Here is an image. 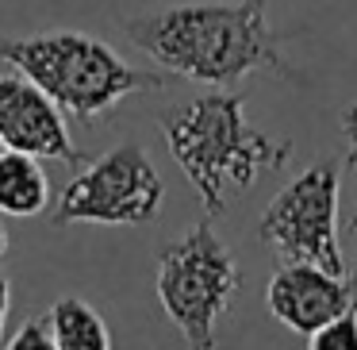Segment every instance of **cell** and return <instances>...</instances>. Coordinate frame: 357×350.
<instances>
[{"label":"cell","mask_w":357,"mask_h":350,"mask_svg":"<svg viewBox=\"0 0 357 350\" xmlns=\"http://www.w3.org/2000/svg\"><path fill=\"white\" fill-rule=\"evenodd\" d=\"M269 4L273 0L173 4L127 20L123 31L154 66L185 81L234 85L257 70L292 78L277 31L269 27Z\"/></svg>","instance_id":"cell-1"},{"label":"cell","mask_w":357,"mask_h":350,"mask_svg":"<svg viewBox=\"0 0 357 350\" xmlns=\"http://www.w3.org/2000/svg\"><path fill=\"white\" fill-rule=\"evenodd\" d=\"M158 124L173 162L196 189L208 216L227 212L261 173L284 170L292 158V143H280L250 124L242 96L234 93H204L162 112Z\"/></svg>","instance_id":"cell-2"},{"label":"cell","mask_w":357,"mask_h":350,"mask_svg":"<svg viewBox=\"0 0 357 350\" xmlns=\"http://www.w3.org/2000/svg\"><path fill=\"white\" fill-rule=\"evenodd\" d=\"M0 62L31 78L73 119H100L139 93L169 85L165 73L135 70L119 50L85 31H39L0 39Z\"/></svg>","instance_id":"cell-3"},{"label":"cell","mask_w":357,"mask_h":350,"mask_svg":"<svg viewBox=\"0 0 357 350\" xmlns=\"http://www.w3.org/2000/svg\"><path fill=\"white\" fill-rule=\"evenodd\" d=\"M242 285V270L211 224H196L158 254V300L192 347H215V323Z\"/></svg>","instance_id":"cell-4"},{"label":"cell","mask_w":357,"mask_h":350,"mask_svg":"<svg viewBox=\"0 0 357 350\" xmlns=\"http://www.w3.org/2000/svg\"><path fill=\"white\" fill-rule=\"evenodd\" d=\"M165 204V181L139 143H119L77 170L58 193L54 224L139 227L158 219Z\"/></svg>","instance_id":"cell-5"},{"label":"cell","mask_w":357,"mask_h":350,"mask_svg":"<svg viewBox=\"0 0 357 350\" xmlns=\"http://www.w3.org/2000/svg\"><path fill=\"white\" fill-rule=\"evenodd\" d=\"M338 158H319L269 200L257 219V235L284 262H315L331 273H346L338 247Z\"/></svg>","instance_id":"cell-6"},{"label":"cell","mask_w":357,"mask_h":350,"mask_svg":"<svg viewBox=\"0 0 357 350\" xmlns=\"http://www.w3.org/2000/svg\"><path fill=\"white\" fill-rule=\"evenodd\" d=\"M265 296H269V312L288 331L311 339L334 316L357 308V270L331 273L315 262H284L269 277Z\"/></svg>","instance_id":"cell-7"},{"label":"cell","mask_w":357,"mask_h":350,"mask_svg":"<svg viewBox=\"0 0 357 350\" xmlns=\"http://www.w3.org/2000/svg\"><path fill=\"white\" fill-rule=\"evenodd\" d=\"M0 139L8 150H24L50 162H89L73 147L62 108L20 70L0 73Z\"/></svg>","instance_id":"cell-8"},{"label":"cell","mask_w":357,"mask_h":350,"mask_svg":"<svg viewBox=\"0 0 357 350\" xmlns=\"http://www.w3.org/2000/svg\"><path fill=\"white\" fill-rule=\"evenodd\" d=\"M39 162L43 158L24 154V150H4L0 154V216L31 219L47 212L50 177Z\"/></svg>","instance_id":"cell-9"},{"label":"cell","mask_w":357,"mask_h":350,"mask_svg":"<svg viewBox=\"0 0 357 350\" xmlns=\"http://www.w3.org/2000/svg\"><path fill=\"white\" fill-rule=\"evenodd\" d=\"M47 323L58 350H108L112 347V331L104 323V316L81 296L54 300L47 312Z\"/></svg>","instance_id":"cell-10"},{"label":"cell","mask_w":357,"mask_h":350,"mask_svg":"<svg viewBox=\"0 0 357 350\" xmlns=\"http://www.w3.org/2000/svg\"><path fill=\"white\" fill-rule=\"evenodd\" d=\"M307 347L315 350H357V308L334 316L326 327H319L307 339Z\"/></svg>","instance_id":"cell-11"},{"label":"cell","mask_w":357,"mask_h":350,"mask_svg":"<svg viewBox=\"0 0 357 350\" xmlns=\"http://www.w3.org/2000/svg\"><path fill=\"white\" fill-rule=\"evenodd\" d=\"M8 350H54V335H50V323L47 316L43 319H27L12 339H4Z\"/></svg>","instance_id":"cell-12"},{"label":"cell","mask_w":357,"mask_h":350,"mask_svg":"<svg viewBox=\"0 0 357 350\" xmlns=\"http://www.w3.org/2000/svg\"><path fill=\"white\" fill-rule=\"evenodd\" d=\"M342 127H346V135H349V162L357 166V104L342 112Z\"/></svg>","instance_id":"cell-13"},{"label":"cell","mask_w":357,"mask_h":350,"mask_svg":"<svg viewBox=\"0 0 357 350\" xmlns=\"http://www.w3.org/2000/svg\"><path fill=\"white\" fill-rule=\"evenodd\" d=\"M8 308H12V285L0 273V347H4V327H8Z\"/></svg>","instance_id":"cell-14"},{"label":"cell","mask_w":357,"mask_h":350,"mask_svg":"<svg viewBox=\"0 0 357 350\" xmlns=\"http://www.w3.org/2000/svg\"><path fill=\"white\" fill-rule=\"evenodd\" d=\"M4 250H8V231H4V224H0V258H4Z\"/></svg>","instance_id":"cell-15"},{"label":"cell","mask_w":357,"mask_h":350,"mask_svg":"<svg viewBox=\"0 0 357 350\" xmlns=\"http://www.w3.org/2000/svg\"><path fill=\"white\" fill-rule=\"evenodd\" d=\"M349 227H354V231H357V212H354V219H349Z\"/></svg>","instance_id":"cell-16"},{"label":"cell","mask_w":357,"mask_h":350,"mask_svg":"<svg viewBox=\"0 0 357 350\" xmlns=\"http://www.w3.org/2000/svg\"><path fill=\"white\" fill-rule=\"evenodd\" d=\"M4 150H8V147H4V139H0V154H4Z\"/></svg>","instance_id":"cell-17"}]
</instances>
